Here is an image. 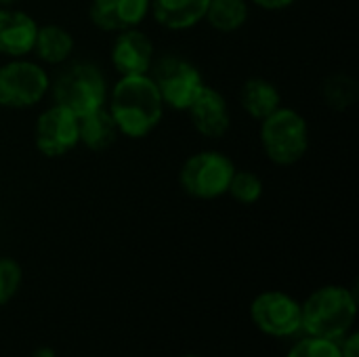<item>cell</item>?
Masks as SVG:
<instances>
[{"mask_svg":"<svg viewBox=\"0 0 359 357\" xmlns=\"http://www.w3.org/2000/svg\"><path fill=\"white\" fill-rule=\"evenodd\" d=\"M120 135L128 139H143L156 130L164 116V101L149 74L120 76L114 84L107 103Z\"/></svg>","mask_w":359,"mask_h":357,"instance_id":"cell-1","label":"cell"},{"mask_svg":"<svg viewBox=\"0 0 359 357\" xmlns=\"http://www.w3.org/2000/svg\"><path fill=\"white\" fill-rule=\"evenodd\" d=\"M358 318V297L345 286L318 288L301 303V326L307 337L341 341L353 330Z\"/></svg>","mask_w":359,"mask_h":357,"instance_id":"cell-2","label":"cell"},{"mask_svg":"<svg viewBox=\"0 0 359 357\" xmlns=\"http://www.w3.org/2000/svg\"><path fill=\"white\" fill-rule=\"evenodd\" d=\"M53 99L57 105L72 114L86 116L107 103V82L99 65L88 61H74L59 72L50 82Z\"/></svg>","mask_w":359,"mask_h":357,"instance_id":"cell-3","label":"cell"},{"mask_svg":"<svg viewBox=\"0 0 359 357\" xmlns=\"http://www.w3.org/2000/svg\"><path fill=\"white\" fill-rule=\"evenodd\" d=\"M261 145L265 156L278 166H292L309 149L307 120L292 107H278L261 120Z\"/></svg>","mask_w":359,"mask_h":357,"instance_id":"cell-4","label":"cell"},{"mask_svg":"<svg viewBox=\"0 0 359 357\" xmlns=\"http://www.w3.org/2000/svg\"><path fill=\"white\" fill-rule=\"evenodd\" d=\"M233 173L236 166L229 156L217 149H204L183 162L179 183L196 200H217L227 194Z\"/></svg>","mask_w":359,"mask_h":357,"instance_id":"cell-5","label":"cell"},{"mask_svg":"<svg viewBox=\"0 0 359 357\" xmlns=\"http://www.w3.org/2000/svg\"><path fill=\"white\" fill-rule=\"evenodd\" d=\"M50 88L46 69L25 57L0 65V107L27 109L44 99Z\"/></svg>","mask_w":359,"mask_h":357,"instance_id":"cell-6","label":"cell"},{"mask_svg":"<svg viewBox=\"0 0 359 357\" xmlns=\"http://www.w3.org/2000/svg\"><path fill=\"white\" fill-rule=\"evenodd\" d=\"M149 76L160 90L164 107L177 112H185L206 84L202 72L191 61L179 55H164L156 59L149 69Z\"/></svg>","mask_w":359,"mask_h":357,"instance_id":"cell-7","label":"cell"},{"mask_svg":"<svg viewBox=\"0 0 359 357\" xmlns=\"http://www.w3.org/2000/svg\"><path fill=\"white\" fill-rule=\"evenodd\" d=\"M250 320L263 335L276 339H288L303 330L301 303L280 290H267L255 297L250 303Z\"/></svg>","mask_w":359,"mask_h":357,"instance_id":"cell-8","label":"cell"},{"mask_svg":"<svg viewBox=\"0 0 359 357\" xmlns=\"http://www.w3.org/2000/svg\"><path fill=\"white\" fill-rule=\"evenodd\" d=\"M34 145L46 158H61L80 145L78 116L53 103L46 107L34 126Z\"/></svg>","mask_w":359,"mask_h":357,"instance_id":"cell-9","label":"cell"},{"mask_svg":"<svg viewBox=\"0 0 359 357\" xmlns=\"http://www.w3.org/2000/svg\"><path fill=\"white\" fill-rule=\"evenodd\" d=\"M109 59L120 76H141L149 74L156 61V48L145 32H141L139 27H130L118 32L111 44Z\"/></svg>","mask_w":359,"mask_h":357,"instance_id":"cell-10","label":"cell"},{"mask_svg":"<svg viewBox=\"0 0 359 357\" xmlns=\"http://www.w3.org/2000/svg\"><path fill=\"white\" fill-rule=\"evenodd\" d=\"M194 128L208 139H221L231 128V112L227 99L215 86L204 84L196 99L185 109Z\"/></svg>","mask_w":359,"mask_h":357,"instance_id":"cell-11","label":"cell"},{"mask_svg":"<svg viewBox=\"0 0 359 357\" xmlns=\"http://www.w3.org/2000/svg\"><path fill=\"white\" fill-rule=\"evenodd\" d=\"M149 15V0H90L88 17L101 32H124L139 27Z\"/></svg>","mask_w":359,"mask_h":357,"instance_id":"cell-12","label":"cell"},{"mask_svg":"<svg viewBox=\"0 0 359 357\" xmlns=\"http://www.w3.org/2000/svg\"><path fill=\"white\" fill-rule=\"evenodd\" d=\"M38 23L32 15L13 6H0V55L8 59L27 57L34 48Z\"/></svg>","mask_w":359,"mask_h":357,"instance_id":"cell-13","label":"cell"},{"mask_svg":"<svg viewBox=\"0 0 359 357\" xmlns=\"http://www.w3.org/2000/svg\"><path fill=\"white\" fill-rule=\"evenodd\" d=\"M210 0H149L154 19L172 32L189 29L204 21Z\"/></svg>","mask_w":359,"mask_h":357,"instance_id":"cell-14","label":"cell"},{"mask_svg":"<svg viewBox=\"0 0 359 357\" xmlns=\"http://www.w3.org/2000/svg\"><path fill=\"white\" fill-rule=\"evenodd\" d=\"M74 46L76 42L69 29L57 23H46V25H38L32 53L36 55L38 61L46 65H61L72 57Z\"/></svg>","mask_w":359,"mask_h":357,"instance_id":"cell-15","label":"cell"},{"mask_svg":"<svg viewBox=\"0 0 359 357\" xmlns=\"http://www.w3.org/2000/svg\"><path fill=\"white\" fill-rule=\"evenodd\" d=\"M240 105L252 120L261 122L282 105V93L271 80L255 76L242 84Z\"/></svg>","mask_w":359,"mask_h":357,"instance_id":"cell-16","label":"cell"},{"mask_svg":"<svg viewBox=\"0 0 359 357\" xmlns=\"http://www.w3.org/2000/svg\"><path fill=\"white\" fill-rule=\"evenodd\" d=\"M78 133H80V143L90 151H105L120 137V130L105 105L86 116H80Z\"/></svg>","mask_w":359,"mask_h":357,"instance_id":"cell-17","label":"cell"},{"mask_svg":"<svg viewBox=\"0 0 359 357\" xmlns=\"http://www.w3.org/2000/svg\"><path fill=\"white\" fill-rule=\"evenodd\" d=\"M248 0H210L206 8V21L217 32H236L248 21Z\"/></svg>","mask_w":359,"mask_h":357,"instance_id":"cell-18","label":"cell"},{"mask_svg":"<svg viewBox=\"0 0 359 357\" xmlns=\"http://www.w3.org/2000/svg\"><path fill=\"white\" fill-rule=\"evenodd\" d=\"M322 95L328 107L337 112H345L351 105H355L359 95L358 80L351 78L349 74H332L324 80Z\"/></svg>","mask_w":359,"mask_h":357,"instance_id":"cell-19","label":"cell"},{"mask_svg":"<svg viewBox=\"0 0 359 357\" xmlns=\"http://www.w3.org/2000/svg\"><path fill=\"white\" fill-rule=\"evenodd\" d=\"M227 194L236 202L250 206V204L259 202L261 196H263V179L252 170H238L236 168V173H233V177L229 181Z\"/></svg>","mask_w":359,"mask_h":357,"instance_id":"cell-20","label":"cell"},{"mask_svg":"<svg viewBox=\"0 0 359 357\" xmlns=\"http://www.w3.org/2000/svg\"><path fill=\"white\" fill-rule=\"evenodd\" d=\"M286 357H343L339 341H328L320 337H307L299 341Z\"/></svg>","mask_w":359,"mask_h":357,"instance_id":"cell-21","label":"cell"},{"mask_svg":"<svg viewBox=\"0 0 359 357\" xmlns=\"http://www.w3.org/2000/svg\"><path fill=\"white\" fill-rule=\"evenodd\" d=\"M21 280V265L11 257H0V305H6L17 295Z\"/></svg>","mask_w":359,"mask_h":357,"instance_id":"cell-22","label":"cell"},{"mask_svg":"<svg viewBox=\"0 0 359 357\" xmlns=\"http://www.w3.org/2000/svg\"><path fill=\"white\" fill-rule=\"evenodd\" d=\"M339 347H341V356L343 357H359V335L355 330L347 332L341 341H339Z\"/></svg>","mask_w":359,"mask_h":357,"instance_id":"cell-23","label":"cell"},{"mask_svg":"<svg viewBox=\"0 0 359 357\" xmlns=\"http://www.w3.org/2000/svg\"><path fill=\"white\" fill-rule=\"evenodd\" d=\"M250 2L265 11H284L294 4V0H250Z\"/></svg>","mask_w":359,"mask_h":357,"instance_id":"cell-24","label":"cell"},{"mask_svg":"<svg viewBox=\"0 0 359 357\" xmlns=\"http://www.w3.org/2000/svg\"><path fill=\"white\" fill-rule=\"evenodd\" d=\"M32 357H57V353L50 347H40L32 353Z\"/></svg>","mask_w":359,"mask_h":357,"instance_id":"cell-25","label":"cell"},{"mask_svg":"<svg viewBox=\"0 0 359 357\" xmlns=\"http://www.w3.org/2000/svg\"><path fill=\"white\" fill-rule=\"evenodd\" d=\"M19 0H0V6H13V4H17Z\"/></svg>","mask_w":359,"mask_h":357,"instance_id":"cell-26","label":"cell"},{"mask_svg":"<svg viewBox=\"0 0 359 357\" xmlns=\"http://www.w3.org/2000/svg\"><path fill=\"white\" fill-rule=\"evenodd\" d=\"M183 357H202V356H183Z\"/></svg>","mask_w":359,"mask_h":357,"instance_id":"cell-27","label":"cell"}]
</instances>
